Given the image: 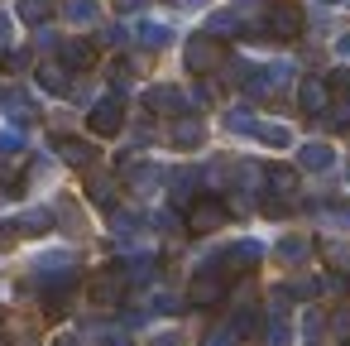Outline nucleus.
I'll return each mask as SVG.
<instances>
[{
    "label": "nucleus",
    "instance_id": "nucleus-15",
    "mask_svg": "<svg viewBox=\"0 0 350 346\" xmlns=\"http://www.w3.org/2000/svg\"><path fill=\"white\" fill-rule=\"evenodd\" d=\"M39 87H44V92H68V73L53 68V63H44V68H39Z\"/></svg>",
    "mask_w": 350,
    "mask_h": 346
},
{
    "label": "nucleus",
    "instance_id": "nucleus-18",
    "mask_svg": "<svg viewBox=\"0 0 350 346\" xmlns=\"http://www.w3.org/2000/svg\"><path fill=\"white\" fill-rule=\"evenodd\" d=\"M20 20L25 25H44L49 20V0H20Z\"/></svg>",
    "mask_w": 350,
    "mask_h": 346
},
{
    "label": "nucleus",
    "instance_id": "nucleus-3",
    "mask_svg": "<svg viewBox=\"0 0 350 346\" xmlns=\"http://www.w3.org/2000/svg\"><path fill=\"white\" fill-rule=\"evenodd\" d=\"M120 121H125L120 97H111V101H101V106L92 111V130H96V135H116V130H120Z\"/></svg>",
    "mask_w": 350,
    "mask_h": 346
},
{
    "label": "nucleus",
    "instance_id": "nucleus-6",
    "mask_svg": "<svg viewBox=\"0 0 350 346\" xmlns=\"http://www.w3.org/2000/svg\"><path fill=\"white\" fill-rule=\"evenodd\" d=\"M269 29H273V34H297V29H302V15H297L293 5H273V10H269Z\"/></svg>",
    "mask_w": 350,
    "mask_h": 346
},
{
    "label": "nucleus",
    "instance_id": "nucleus-10",
    "mask_svg": "<svg viewBox=\"0 0 350 346\" xmlns=\"http://www.w3.org/2000/svg\"><path fill=\"white\" fill-rule=\"evenodd\" d=\"M63 63H68V68H92V63H96V49H92L87 39H72V44H63Z\"/></svg>",
    "mask_w": 350,
    "mask_h": 346
},
{
    "label": "nucleus",
    "instance_id": "nucleus-1",
    "mask_svg": "<svg viewBox=\"0 0 350 346\" xmlns=\"http://www.w3.org/2000/svg\"><path fill=\"white\" fill-rule=\"evenodd\" d=\"M216 63H221L216 39H211V34H197V39L187 44V73H211Z\"/></svg>",
    "mask_w": 350,
    "mask_h": 346
},
{
    "label": "nucleus",
    "instance_id": "nucleus-30",
    "mask_svg": "<svg viewBox=\"0 0 350 346\" xmlns=\"http://www.w3.org/2000/svg\"><path fill=\"white\" fill-rule=\"evenodd\" d=\"M5 39H10V20H5V15H0V44H5Z\"/></svg>",
    "mask_w": 350,
    "mask_h": 346
},
{
    "label": "nucleus",
    "instance_id": "nucleus-16",
    "mask_svg": "<svg viewBox=\"0 0 350 346\" xmlns=\"http://www.w3.org/2000/svg\"><path fill=\"white\" fill-rule=\"evenodd\" d=\"M278 260H288V264H302V260H307V240H302V236H288V240H278Z\"/></svg>",
    "mask_w": 350,
    "mask_h": 346
},
{
    "label": "nucleus",
    "instance_id": "nucleus-34",
    "mask_svg": "<svg viewBox=\"0 0 350 346\" xmlns=\"http://www.w3.org/2000/svg\"><path fill=\"white\" fill-rule=\"evenodd\" d=\"M0 346H5V341H0Z\"/></svg>",
    "mask_w": 350,
    "mask_h": 346
},
{
    "label": "nucleus",
    "instance_id": "nucleus-32",
    "mask_svg": "<svg viewBox=\"0 0 350 346\" xmlns=\"http://www.w3.org/2000/svg\"><path fill=\"white\" fill-rule=\"evenodd\" d=\"M340 53H350V34H345V39H340Z\"/></svg>",
    "mask_w": 350,
    "mask_h": 346
},
{
    "label": "nucleus",
    "instance_id": "nucleus-21",
    "mask_svg": "<svg viewBox=\"0 0 350 346\" xmlns=\"http://www.w3.org/2000/svg\"><path fill=\"white\" fill-rule=\"evenodd\" d=\"M235 25H240V20H235L230 10H221V15H211V20H206V34H230Z\"/></svg>",
    "mask_w": 350,
    "mask_h": 346
},
{
    "label": "nucleus",
    "instance_id": "nucleus-33",
    "mask_svg": "<svg viewBox=\"0 0 350 346\" xmlns=\"http://www.w3.org/2000/svg\"><path fill=\"white\" fill-rule=\"evenodd\" d=\"M321 5H336V0H321Z\"/></svg>",
    "mask_w": 350,
    "mask_h": 346
},
{
    "label": "nucleus",
    "instance_id": "nucleus-29",
    "mask_svg": "<svg viewBox=\"0 0 350 346\" xmlns=\"http://www.w3.org/2000/svg\"><path fill=\"white\" fill-rule=\"evenodd\" d=\"M336 327H340V332H350V308H345V312H336Z\"/></svg>",
    "mask_w": 350,
    "mask_h": 346
},
{
    "label": "nucleus",
    "instance_id": "nucleus-26",
    "mask_svg": "<svg viewBox=\"0 0 350 346\" xmlns=\"http://www.w3.org/2000/svg\"><path fill=\"white\" fill-rule=\"evenodd\" d=\"M15 236H20V226H15V221H0V250L15 245Z\"/></svg>",
    "mask_w": 350,
    "mask_h": 346
},
{
    "label": "nucleus",
    "instance_id": "nucleus-31",
    "mask_svg": "<svg viewBox=\"0 0 350 346\" xmlns=\"http://www.w3.org/2000/svg\"><path fill=\"white\" fill-rule=\"evenodd\" d=\"M53 346H77V336H58V341H53Z\"/></svg>",
    "mask_w": 350,
    "mask_h": 346
},
{
    "label": "nucleus",
    "instance_id": "nucleus-12",
    "mask_svg": "<svg viewBox=\"0 0 350 346\" xmlns=\"http://www.w3.org/2000/svg\"><path fill=\"white\" fill-rule=\"evenodd\" d=\"M226 130H235V135H254V130H259V121H254V111H250V106H245V111L235 106V111H226Z\"/></svg>",
    "mask_w": 350,
    "mask_h": 346
},
{
    "label": "nucleus",
    "instance_id": "nucleus-13",
    "mask_svg": "<svg viewBox=\"0 0 350 346\" xmlns=\"http://www.w3.org/2000/svg\"><path fill=\"white\" fill-rule=\"evenodd\" d=\"M125 178L144 193V188H154V183H159V169H149V164H130V159H125Z\"/></svg>",
    "mask_w": 350,
    "mask_h": 346
},
{
    "label": "nucleus",
    "instance_id": "nucleus-25",
    "mask_svg": "<svg viewBox=\"0 0 350 346\" xmlns=\"http://www.w3.org/2000/svg\"><path fill=\"white\" fill-rule=\"evenodd\" d=\"M240 336H235V327H216L211 336H206V346H235Z\"/></svg>",
    "mask_w": 350,
    "mask_h": 346
},
{
    "label": "nucleus",
    "instance_id": "nucleus-2",
    "mask_svg": "<svg viewBox=\"0 0 350 346\" xmlns=\"http://www.w3.org/2000/svg\"><path fill=\"white\" fill-rule=\"evenodd\" d=\"M125 284H130V279H125L120 269H101V274L92 279V298H96L101 308H116L120 293H125Z\"/></svg>",
    "mask_w": 350,
    "mask_h": 346
},
{
    "label": "nucleus",
    "instance_id": "nucleus-17",
    "mask_svg": "<svg viewBox=\"0 0 350 346\" xmlns=\"http://www.w3.org/2000/svg\"><path fill=\"white\" fill-rule=\"evenodd\" d=\"M297 101H302V111H321L326 106V87L321 82H302V97Z\"/></svg>",
    "mask_w": 350,
    "mask_h": 346
},
{
    "label": "nucleus",
    "instance_id": "nucleus-4",
    "mask_svg": "<svg viewBox=\"0 0 350 346\" xmlns=\"http://www.w3.org/2000/svg\"><path fill=\"white\" fill-rule=\"evenodd\" d=\"M297 164H302V169H312V173H326V169L336 164V149L312 140V145H302V149H297Z\"/></svg>",
    "mask_w": 350,
    "mask_h": 346
},
{
    "label": "nucleus",
    "instance_id": "nucleus-23",
    "mask_svg": "<svg viewBox=\"0 0 350 346\" xmlns=\"http://www.w3.org/2000/svg\"><path fill=\"white\" fill-rule=\"evenodd\" d=\"M15 226H20V231H49V212H29V217H20Z\"/></svg>",
    "mask_w": 350,
    "mask_h": 346
},
{
    "label": "nucleus",
    "instance_id": "nucleus-28",
    "mask_svg": "<svg viewBox=\"0 0 350 346\" xmlns=\"http://www.w3.org/2000/svg\"><path fill=\"white\" fill-rule=\"evenodd\" d=\"M0 149H20V135H0Z\"/></svg>",
    "mask_w": 350,
    "mask_h": 346
},
{
    "label": "nucleus",
    "instance_id": "nucleus-20",
    "mask_svg": "<svg viewBox=\"0 0 350 346\" xmlns=\"http://www.w3.org/2000/svg\"><path fill=\"white\" fill-rule=\"evenodd\" d=\"M254 135H259V140H264V145H273V149H283V145H288V140H293V135H288V125H259V130H254Z\"/></svg>",
    "mask_w": 350,
    "mask_h": 346
},
{
    "label": "nucleus",
    "instance_id": "nucleus-35",
    "mask_svg": "<svg viewBox=\"0 0 350 346\" xmlns=\"http://www.w3.org/2000/svg\"><path fill=\"white\" fill-rule=\"evenodd\" d=\"M345 346H350V341H345Z\"/></svg>",
    "mask_w": 350,
    "mask_h": 346
},
{
    "label": "nucleus",
    "instance_id": "nucleus-14",
    "mask_svg": "<svg viewBox=\"0 0 350 346\" xmlns=\"http://www.w3.org/2000/svg\"><path fill=\"white\" fill-rule=\"evenodd\" d=\"M264 341H269V346H293V327H288V317H269Z\"/></svg>",
    "mask_w": 350,
    "mask_h": 346
},
{
    "label": "nucleus",
    "instance_id": "nucleus-11",
    "mask_svg": "<svg viewBox=\"0 0 350 346\" xmlns=\"http://www.w3.org/2000/svg\"><path fill=\"white\" fill-rule=\"evenodd\" d=\"M96 10H101L96 0H68L63 15H68V25H96Z\"/></svg>",
    "mask_w": 350,
    "mask_h": 346
},
{
    "label": "nucleus",
    "instance_id": "nucleus-9",
    "mask_svg": "<svg viewBox=\"0 0 350 346\" xmlns=\"http://www.w3.org/2000/svg\"><path fill=\"white\" fill-rule=\"evenodd\" d=\"M226 221V207L221 202H202V207H192V231H216Z\"/></svg>",
    "mask_w": 350,
    "mask_h": 346
},
{
    "label": "nucleus",
    "instance_id": "nucleus-8",
    "mask_svg": "<svg viewBox=\"0 0 350 346\" xmlns=\"http://www.w3.org/2000/svg\"><path fill=\"white\" fill-rule=\"evenodd\" d=\"M202 140H206V130H202L197 121H178V130L168 135V145H173V149H197Z\"/></svg>",
    "mask_w": 350,
    "mask_h": 346
},
{
    "label": "nucleus",
    "instance_id": "nucleus-27",
    "mask_svg": "<svg viewBox=\"0 0 350 346\" xmlns=\"http://www.w3.org/2000/svg\"><path fill=\"white\" fill-rule=\"evenodd\" d=\"M149 346H183V341H178V336H173V332H168V336H154V341H149Z\"/></svg>",
    "mask_w": 350,
    "mask_h": 346
},
{
    "label": "nucleus",
    "instance_id": "nucleus-22",
    "mask_svg": "<svg viewBox=\"0 0 350 346\" xmlns=\"http://www.w3.org/2000/svg\"><path fill=\"white\" fill-rule=\"evenodd\" d=\"M92 197H96V207H106V212L116 207V188H111V183H101V178L92 183Z\"/></svg>",
    "mask_w": 350,
    "mask_h": 346
},
{
    "label": "nucleus",
    "instance_id": "nucleus-7",
    "mask_svg": "<svg viewBox=\"0 0 350 346\" xmlns=\"http://www.w3.org/2000/svg\"><path fill=\"white\" fill-rule=\"evenodd\" d=\"M144 101H149L154 111H187V97H183L178 87H154Z\"/></svg>",
    "mask_w": 350,
    "mask_h": 346
},
{
    "label": "nucleus",
    "instance_id": "nucleus-24",
    "mask_svg": "<svg viewBox=\"0 0 350 346\" xmlns=\"http://www.w3.org/2000/svg\"><path fill=\"white\" fill-rule=\"evenodd\" d=\"M269 183H273L278 193H288V188L297 183V173H293V169H273V173H269Z\"/></svg>",
    "mask_w": 350,
    "mask_h": 346
},
{
    "label": "nucleus",
    "instance_id": "nucleus-19",
    "mask_svg": "<svg viewBox=\"0 0 350 346\" xmlns=\"http://www.w3.org/2000/svg\"><path fill=\"white\" fill-rule=\"evenodd\" d=\"M139 39H144V49H163V44L173 39V29H163V25H144Z\"/></svg>",
    "mask_w": 350,
    "mask_h": 346
},
{
    "label": "nucleus",
    "instance_id": "nucleus-5",
    "mask_svg": "<svg viewBox=\"0 0 350 346\" xmlns=\"http://www.w3.org/2000/svg\"><path fill=\"white\" fill-rule=\"evenodd\" d=\"M58 154H63L68 164H77V169L96 164V145H87V140H58Z\"/></svg>",
    "mask_w": 350,
    "mask_h": 346
}]
</instances>
